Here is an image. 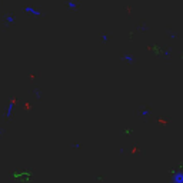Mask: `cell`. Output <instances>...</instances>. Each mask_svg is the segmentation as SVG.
Here are the masks:
<instances>
[{"label": "cell", "mask_w": 183, "mask_h": 183, "mask_svg": "<svg viewBox=\"0 0 183 183\" xmlns=\"http://www.w3.org/2000/svg\"><path fill=\"white\" fill-rule=\"evenodd\" d=\"M172 183H183V172H175L172 175Z\"/></svg>", "instance_id": "obj_1"}]
</instances>
